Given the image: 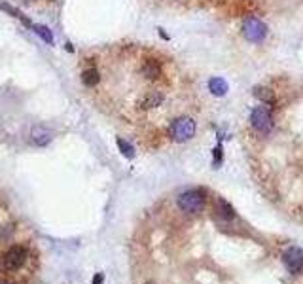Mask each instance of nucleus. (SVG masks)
I'll return each mask as SVG.
<instances>
[{
	"label": "nucleus",
	"mask_w": 303,
	"mask_h": 284,
	"mask_svg": "<svg viewBox=\"0 0 303 284\" xmlns=\"http://www.w3.org/2000/svg\"><path fill=\"white\" fill-rule=\"evenodd\" d=\"M140 72L146 80H158L161 76V63L156 59H146L140 66Z\"/></svg>",
	"instance_id": "nucleus-8"
},
{
	"label": "nucleus",
	"mask_w": 303,
	"mask_h": 284,
	"mask_svg": "<svg viewBox=\"0 0 303 284\" xmlns=\"http://www.w3.org/2000/svg\"><path fill=\"white\" fill-rule=\"evenodd\" d=\"M32 28H34V30H36V32L40 34V36L46 40V42H48V44H53V34L50 32V28H48V27H44V25H32Z\"/></svg>",
	"instance_id": "nucleus-14"
},
{
	"label": "nucleus",
	"mask_w": 303,
	"mask_h": 284,
	"mask_svg": "<svg viewBox=\"0 0 303 284\" xmlns=\"http://www.w3.org/2000/svg\"><path fill=\"white\" fill-rule=\"evenodd\" d=\"M118 148L121 150V154L125 155V157H133L135 155V150H133V146L129 142H125L123 139H118Z\"/></svg>",
	"instance_id": "nucleus-15"
},
{
	"label": "nucleus",
	"mask_w": 303,
	"mask_h": 284,
	"mask_svg": "<svg viewBox=\"0 0 303 284\" xmlns=\"http://www.w3.org/2000/svg\"><path fill=\"white\" fill-rule=\"evenodd\" d=\"M195 121L192 117H178L174 119L169 127V133H171L172 141L176 142H186L190 141L193 135H195Z\"/></svg>",
	"instance_id": "nucleus-2"
},
{
	"label": "nucleus",
	"mask_w": 303,
	"mask_h": 284,
	"mask_svg": "<svg viewBox=\"0 0 303 284\" xmlns=\"http://www.w3.org/2000/svg\"><path fill=\"white\" fill-rule=\"evenodd\" d=\"M99 82H101V74H99L97 68H87V70L82 72V84L85 87H95Z\"/></svg>",
	"instance_id": "nucleus-10"
},
{
	"label": "nucleus",
	"mask_w": 303,
	"mask_h": 284,
	"mask_svg": "<svg viewBox=\"0 0 303 284\" xmlns=\"http://www.w3.org/2000/svg\"><path fill=\"white\" fill-rule=\"evenodd\" d=\"M163 93L158 89L154 91H148L144 97L138 101V106L142 108V110H152V108H158V106H161L163 104Z\"/></svg>",
	"instance_id": "nucleus-7"
},
{
	"label": "nucleus",
	"mask_w": 303,
	"mask_h": 284,
	"mask_svg": "<svg viewBox=\"0 0 303 284\" xmlns=\"http://www.w3.org/2000/svg\"><path fill=\"white\" fill-rule=\"evenodd\" d=\"M218 212L224 216V218L227 220H231V218H235V208L231 207L225 199H218Z\"/></svg>",
	"instance_id": "nucleus-13"
},
{
	"label": "nucleus",
	"mask_w": 303,
	"mask_h": 284,
	"mask_svg": "<svg viewBox=\"0 0 303 284\" xmlns=\"http://www.w3.org/2000/svg\"><path fill=\"white\" fill-rule=\"evenodd\" d=\"M205 207V195L199 190H190L178 195V208L190 212V214H197Z\"/></svg>",
	"instance_id": "nucleus-3"
},
{
	"label": "nucleus",
	"mask_w": 303,
	"mask_h": 284,
	"mask_svg": "<svg viewBox=\"0 0 303 284\" xmlns=\"http://www.w3.org/2000/svg\"><path fill=\"white\" fill-rule=\"evenodd\" d=\"M209 89L216 97H224L225 93H227V82L222 80V78H212L211 82H209Z\"/></svg>",
	"instance_id": "nucleus-12"
},
{
	"label": "nucleus",
	"mask_w": 303,
	"mask_h": 284,
	"mask_svg": "<svg viewBox=\"0 0 303 284\" xmlns=\"http://www.w3.org/2000/svg\"><path fill=\"white\" fill-rule=\"evenodd\" d=\"M103 283H105V277H103V273H97L91 284H103Z\"/></svg>",
	"instance_id": "nucleus-17"
},
{
	"label": "nucleus",
	"mask_w": 303,
	"mask_h": 284,
	"mask_svg": "<svg viewBox=\"0 0 303 284\" xmlns=\"http://www.w3.org/2000/svg\"><path fill=\"white\" fill-rule=\"evenodd\" d=\"M282 261L286 265V269L290 273H302L303 271V250L298 246L286 248V252L282 254Z\"/></svg>",
	"instance_id": "nucleus-6"
},
{
	"label": "nucleus",
	"mask_w": 303,
	"mask_h": 284,
	"mask_svg": "<svg viewBox=\"0 0 303 284\" xmlns=\"http://www.w3.org/2000/svg\"><path fill=\"white\" fill-rule=\"evenodd\" d=\"M243 34H245V38L248 40V42H262L265 38V34H267V27L265 23H262L260 19H256V17H248L247 21H245V25H243Z\"/></svg>",
	"instance_id": "nucleus-5"
},
{
	"label": "nucleus",
	"mask_w": 303,
	"mask_h": 284,
	"mask_svg": "<svg viewBox=\"0 0 303 284\" xmlns=\"http://www.w3.org/2000/svg\"><path fill=\"white\" fill-rule=\"evenodd\" d=\"M0 284H4V283H0Z\"/></svg>",
	"instance_id": "nucleus-18"
},
{
	"label": "nucleus",
	"mask_w": 303,
	"mask_h": 284,
	"mask_svg": "<svg viewBox=\"0 0 303 284\" xmlns=\"http://www.w3.org/2000/svg\"><path fill=\"white\" fill-rule=\"evenodd\" d=\"M28 256H30V250L23 245H13L6 250L4 258H2V267L6 273H17L21 271L28 261Z\"/></svg>",
	"instance_id": "nucleus-1"
},
{
	"label": "nucleus",
	"mask_w": 303,
	"mask_h": 284,
	"mask_svg": "<svg viewBox=\"0 0 303 284\" xmlns=\"http://www.w3.org/2000/svg\"><path fill=\"white\" fill-rule=\"evenodd\" d=\"M254 97L258 99V101H262L265 104H275L277 103V99H275V93L271 89H267V87H254Z\"/></svg>",
	"instance_id": "nucleus-11"
},
{
	"label": "nucleus",
	"mask_w": 303,
	"mask_h": 284,
	"mask_svg": "<svg viewBox=\"0 0 303 284\" xmlns=\"http://www.w3.org/2000/svg\"><path fill=\"white\" fill-rule=\"evenodd\" d=\"M220 161H222V146L218 144L214 148V163H220Z\"/></svg>",
	"instance_id": "nucleus-16"
},
{
	"label": "nucleus",
	"mask_w": 303,
	"mask_h": 284,
	"mask_svg": "<svg viewBox=\"0 0 303 284\" xmlns=\"http://www.w3.org/2000/svg\"><path fill=\"white\" fill-rule=\"evenodd\" d=\"M30 141L34 142L36 146H46L52 142V133L44 127H34L32 133H30Z\"/></svg>",
	"instance_id": "nucleus-9"
},
{
	"label": "nucleus",
	"mask_w": 303,
	"mask_h": 284,
	"mask_svg": "<svg viewBox=\"0 0 303 284\" xmlns=\"http://www.w3.org/2000/svg\"><path fill=\"white\" fill-rule=\"evenodd\" d=\"M250 121H252V127L262 133V135H267L271 127H273V117H271V112L265 108V106H256L252 110L250 114Z\"/></svg>",
	"instance_id": "nucleus-4"
}]
</instances>
